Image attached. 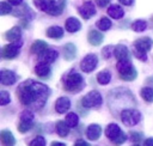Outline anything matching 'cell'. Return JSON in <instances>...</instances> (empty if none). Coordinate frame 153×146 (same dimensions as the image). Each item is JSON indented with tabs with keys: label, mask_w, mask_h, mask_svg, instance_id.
Masks as SVG:
<instances>
[{
	"label": "cell",
	"mask_w": 153,
	"mask_h": 146,
	"mask_svg": "<svg viewBox=\"0 0 153 146\" xmlns=\"http://www.w3.org/2000/svg\"><path fill=\"white\" fill-rule=\"evenodd\" d=\"M49 95H50V89L47 85L35 81L32 79L25 80L17 89V97L19 102L32 110L42 109Z\"/></svg>",
	"instance_id": "cell-1"
},
{
	"label": "cell",
	"mask_w": 153,
	"mask_h": 146,
	"mask_svg": "<svg viewBox=\"0 0 153 146\" xmlns=\"http://www.w3.org/2000/svg\"><path fill=\"white\" fill-rule=\"evenodd\" d=\"M62 86L63 90L71 93H76L84 87V79L80 73L72 69L62 77Z\"/></svg>",
	"instance_id": "cell-2"
},
{
	"label": "cell",
	"mask_w": 153,
	"mask_h": 146,
	"mask_svg": "<svg viewBox=\"0 0 153 146\" xmlns=\"http://www.w3.org/2000/svg\"><path fill=\"white\" fill-rule=\"evenodd\" d=\"M33 4L37 8L48 13L49 16H59L62 13L66 0H33Z\"/></svg>",
	"instance_id": "cell-3"
},
{
	"label": "cell",
	"mask_w": 153,
	"mask_h": 146,
	"mask_svg": "<svg viewBox=\"0 0 153 146\" xmlns=\"http://www.w3.org/2000/svg\"><path fill=\"white\" fill-rule=\"evenodd\" d=\"M140 120H141V114L135 109H123L121 111V121L128 127L137 124Z\"/></svg>",
	"instance_id": "cell-4"
},
{
	"label": "cell",
	"mask_w": 153,
	"mask_h": 146,
	"mask_svg": "<svg viewBox=\"0 0 153 146\" xmlns=\"http://www.w3.org/2000/svg\"><path fill=\"white\" fill-rule=\"evenodd\" d=\"M102 102H103V98L98 91H91L86 93L81 99V104L85 108H98L102 104Z\"/></svg>",
	"instance_id": "cell-5"
},
{
	"label": "cell",
	"mask_w": 153,
	"mask_h": 146,
	"mask_svg": "<svg viewBox=\"0 0 153 146\" xmlns=\"http://www.w3.org/2000/svg\"><path fill=\"white\" fill-rule=\"evenodd\" d=\"M33 126V114L29 110H25L20 115V122L18 124V130L20 133H25L30 130Z\"/></svg>",
	"instance_id": "cell-6"
},
{
	"label": "cell",
	"mask_w": 153,
	"mask_h": 146,
	"mask_svg": "<svg viewBox=\"0 0 153 146\" xmlns=\"http://www.w3.org/2000/svg\"><path fill=\"white\" fill-rule=\"evenodd\" d=\"M98 65V56L96 54H87L80 62V68L85 73L92 72Z\"/></svg>",
	"instance_id": "cell-7"
},
{
	"label": "cell",
	"mask_w": 153,
	"mask_h": 146,
	"mask_svg": "<svg viewBox=\"0 0 153 146\" xmlns=\"http://www.w3.org/2000/svg\"><path fill=\"white\" fill-rule=\"evenodd\" d=\"M152 45H153V41L149 37H141V38H137L134 41L135 50L141 51V53H147L148 50H151Z\"/></svg>",
	"instance_id": "cell-8"
},
{
	"label": "cell",
	"mask_w": 153,
	"mask_h": 146,
	"mask_svg": "<svg viewBox=\"0 0 153 146\" xmlns=\"http://www.w3.org/2000/svg\"><path fill=\"white\" fill-rule=\"evenodd\" d=\"M79 14L84 18V19H90L91 17H93L96 14V6L92 1H86L85 4H82L79 7Z\"/></svg>",
	"instance_id": "cell-9"
},
{
	"label": "cell",
	"mask_w": 153,
	"mask_h": 146,
	"mask_svg": "<svg viewBox=\"0 0 153 146\" xmlns=\"http://www.w3.org/2000/svg\"><path fill=\"white\" fill-rule=\"evenodd\" d=\"M19 48H20V44H18L17 42H11L10 44H7L2 48V57L4 59H14L19 53Z\"/></svg>",
	"instance_id": "cell-10"
},
{
	"label": "cell",
	"mask_w": 153,
	"mask_h": 146,
	"mask_svg": "<svg viewBox=\"0 0 153 146\" xmlns=\"http://www.w3.org/2000/svg\"><path fill=\"white\" fill-rule=\"evenodd\" d=\"M0 80H1V84L2 85H13L17 80V77L16 74L10 71V69H2L1 73H0Z\"/></svg>",
	"instance_id": "cell-11"
},
{
	"label": "cell",
	"mask_w": 153,
	"mask_h": 146,
	"mask_svg": "<svg viewBox=\"0 0 153 146\" xmlns=\"http://www.w3.org/2000/svg\"><path fill=\"white\" fill-rule=\"evenodd\" d=\"M100 134H102V127H100L99 124L92 123V124H90V126L87 127V129H86V136H87L88 140L94 141V140L99 139Z\"/></svg>",
	"instance_id": "cell-12"
},
{
	"label": "cell",
	"mask_w": 153,
	"mask_h": 146,
	"mask_svg": "<svg viewBox=\"0 0 153 146\" xmlns=\"http://www.w3.org/2000/svg\"><path fill=\"white\" fill-rule=\"evenodd\" d=\"M71 108V101L67 97H60L55 102V110L59 114H65Z\"/></svg>",
	"instance_id": "cell-13"
},
{
	"label": "cell",
	"mask_w": 153,
	"mask_h": 146,
	"mask_svg": "<svg viewBox=\"0 0 153 146\" xmlns=\"http://www.w3.org/2000/svg\"><path fill=\"white\" fill-rule=\"evenodd\" d=\"M57 57V51L54 49L48 48L47 50H44L43 53L39 54V61L41 62H45V63H51L56 60Z\"/></svg>",
	"instance_id": "cell-14"
},
{
	"label": "cell",
	"mask_w": 153,
	"mask_h": 146,
	"mask_svg": "<svg viewBox=\"0 0 153 146\" xmlns=\"http://www.w3.org/2000/svg\"><path fill=\"white\" fill-rule=\"evenodd\" d=\"M65 28H66V30H67L68 32H76V31L80 30L81 23H80L79 19H76V18H74V17H69V18H67L66 22H65Z\"/></svg>",
	"instance_id": "cell-15"
},
{
	"label": "cell",
	"mask_w": 153,
	"mask_h": 146,
	"mask_svg": "<svg viewBox=\"0 0 153 146\" xmlns=\"http://www.w3.org/2000/svg\"><path fill=\"white\" fill-rule=\"evenodd\" d=\"M114 55L115 57L118 60H126V59H130V54H129V50L126 45L123 44H117L114 49Z\"/></svg>",
	"instance_id": "cell-16"
},
{
	"label": "cell",
	"mask_w": 153,
	"mask_h": 146,
	"mask_svg": "<svg viewBox=\"0 0 153 146\" xmlns=\"http://www.w3.org/2000/svg\"><path fill=\"white\" fill-rule=\"evenodd\" d=\"M121 133H122V130H121V128H120L116 123H110V124H108L106 128H105V135H106V138L110 139L111 141H114Z\"/></svg>",
	"instance_id": "cell-17"
},
{
	"label": "cell",
	"mask_w": 153,
	"mask_h": 146,
	"mask_svg": "<svg viewBox=\"0 0 153 146\" xmlns=\"http://www.w3.org/2000/svg\"><path fill=\"white\" fill-rule=\"evenodd\" d=\"M103 39H104L103 34L97 30H91L87 35V41L91 45H99V44H102Z\"/></svg>",
	"instance_id": "cell-18"
},
{
	"label": "cell",
	"mask_w": 153,
	"mask_h": 146,
	"mask_svg": "<svg viewBox=\"0 0 153 146\" xmlns=\"http://www.w3.org/2000/svg\"><path fill=\"white\" fill-rule=\"evenodd\" d=\"M20 37H22V30L19 26H13L5 34V38L8 42H18L20 39Z\"/></svg>",
	"instance_id": "cell-19"
},
{
	"label": "cell",
	"mask_w": 153,
	"mask_h": 146,
	"mask_svg": "<svg viewBox=\"0 0 153 146\" xmlns=\"http://www.w3.org/2000/svg\"><path fill=\"white\" fill-rule=\"evenodd\" d=\"M35 73L39 77V78H47L49 77L50 74V66L49 63H45V62H41L37 63L35 66Z\"/></svg>",
	"instance_id": "cell-20"
},
{
	"label": "cell",
	"mask_w": 153,
	"mask_h": 146,
	"mask_svg": "<svg viewBox=\"0 0 153 146\" xmlns=\"http://www.w3.org/2000/svg\"><path fill=\"white\" fill-rule=\"evenodd\" d=\"M62 53H63V57L71 61L76 56V48L73 43H67L62 47Z\"/></svg>",
	"instance_id": "cell-21"
},
{
	"label": "cell",
	"mask_w": 153,
	"mask_h": 146,
	"mask_svg": "<svg viewBox=\"0 0 153 146\" xmlns=\"http://www.w3.org/2000/svg\"><path fill=\"white\" fill-rule=\"evenodd\" d=\"M108 14L114 19H121L124 16V11L120 5H111L108 8Z\"/></svg>",
	"instance_id": "cell-22"
},
{
	"label": "cell",
	"mask_w": 153,
	"mask_h": 146,
	"mask_svg": "<svg viewBox=\"0 0 153 146\" xmlns=\"http://www.w3.org/2000/svg\"><path fill=\"white\" fill-rule=\"evenodd\" d=\"M47 49H48V44L44 41H42V39L35 41L32 43V45H31V53L32 54H37V55H39L41 53H43Z\"/></svg>",
	"instance_id": "cell-23"
},
{
	"label": "cell",
	"mask_w": 153,
	"mask_h": 146,
	"mask_svg": "<svg viewBox=\"0 0 153 146\" xmlns=\"http://www.w3.org/2000/svg\"><path fill=\"white\" fill-rule=\"evenodd\" d=\"M69 128H71V127L66 123V121H57V122H56V126H55L56 133H57V135H60L61 138H65L66 135H68Z\"/></svg>",
	"instance_id": "cell-24"
},
{
	"label": "cell",
	"mask_w": 153,
	"mask_h": 146,
	"mask_svg": "<svg viewBox=\"0 0 153 146\" xmlns=\"http://www.w3.org/2000/svg\"><path fill=\"white\" fill-rule=\"evenodd\" d=\"M47 36L54 39H60L63 36V30L60 26H50L47 29Z\"/></svg>",
	"instance_id": "cell-25"
},
{
	"label": "cell",
	"mask_w": 153,
	"mask_h": 146,
	"mask_svg": "<svg viewBox=\"0 0 153 146\" xmlns=\"http://www.w3.org/2000/svg\"><path fill=\"white\" fill-rule=\"evenodd\" d=\"M0 139H1V144L2 145H14V142H16V139H14L13 134L10 130H6V129L1 130Z\"/></svg>",
	"instance_id": "cell-26"
},
{
	"label": "cell",
	"mask_w": 153,
	"mask_h": 146,
	"mask_svg": "<svg viewBox=\"0 0 153 146\" xmlns=\"http://www.w3.org/2000/svg\"><path fill=\"white\" fill-rule=\"evenodd\" d=\"M118 73H123V72H127L129 71L130 68H133V65H131V61L130 59H126V60H118L117 61V66H116Z\"/></svg>",
	"instance_id": "cell-27"
},
{
	"label": "cell",
	"mask_w": 153,
	"mask_h": 146,
	"mask_svg": "<svg viewBox=\"0 0 153 146\" xmlns=\"http://www.w3.org/2000/svg\"><path fill=\"white\" fill-rule=\"evenodd\" d=\"M110 80H111V74H110V72L106 71V69L99 72L98 75H97V81H98L100 85H106V84L110 83Z\"/></svg>",
	"instance_id": "cell-28"
},
{
	"label": "cell",
	"mask_w": 153,
	"mask_h": 146,
	"mask_svg": "<svg viewBox=\"0 0 153 146\" xmlns=\"http://www.w3.org/2000/svg\"><path fill=\"white\" fill-rule=\"evenodd\" d=\"M118 75H120V78H121L122 80L131 81V80H134V79L137 77V73H136V69L133 67V68H130V69H129V71H127V72L118 73Z\"/></svg>",
	"instance_id": "cell-29"
},
{
	"label": "cell",
	"mask_w": 153,
	"mask_h": 146,
	"mask_svg": "<svg viewBox=\"0 0 153 146\" xmlns=\"http://www.w3.org/2000/svg\"><path fill=\"white\" fill-rule=\"evenodd\" d=\"M65 121H66V123H67L71 128H73V127H76V126H78V123H79V116H78L75 112H68V114L66 115Z\"/></svg>",
	"instance_id": "cell-30"
},
{
	"label": "cell",
	"mask_w": 153,
	"mask_h": 146,
	"mask_svg": "<svg viewBox=\"0 0 153 146\" xmlns=\"http://www.w3.org/2000/svg\"><path fill=\"white\" fill-rule=\"evenodd\" d=\"M141 97L148 102V103H152L153 102V89L149 87V86H146L141 90Z\"/></svg>",
	"instance_id": "cell-31"
},
{
	"label": "cell",
	"mask_w": 153,
	"mask_h": 146,
	"mask_svg": "<svg viewBox=\"0 0 153 146\" xmlns=\"http://www.w3.org/2000/svg\"><path fill=\"white\" fill-rule=\"evenodd\" d=\"M111 20L109 19V18H106V17H103V18H100L99 20H98V23H97V26H98V29L99 30H102V31H106V30H109L110 28H111Z\"/></svg>",
	"instance_id": "cell-32"
},
{
	"label": "cell",
	"mask_w": 153,
	"mask_h": 146,
	"mask_svg": "<svg viewBox=\"0 0 153 146\" xmlns=\"http://www.w3.org/2000/svg\"><path fill=\"white\" fill-rule=\"evenodd\" d=\"M146 28H147V23H146L145 20H142V19H137V20H135V22L131 24V29H133L134 31H136V32H141V31H143Z\"/></svg>",
	"instance_id": "cell-33"
},
{
	"label": "cell",
	"mask_w": 153,
	"mask_h": 146,
	"mask_svg": "<svg viewBox=\"0 0 153 146\" xmlns=\"http://www.w3.org/2000/svg\"><path fill=\"white\" fill-rule=\"evenodd\" d=\"M129 138H130V140H131L133 144L139 145V144L141 142V140H142V134L139 133V132H131V133L129 134Z\"/></svg>",
	"instance_id": "cell-34"
},
{
	"label": "cell",
	"mask_w": 153,
	"mask_h": 146,
	"mask_svg": "<svg viewBox=\"0 0 153 146\" xmlns=\"http://www.w3.org/2000/svg\"><path fill=\"white\" fill-rule=\"evenodd\" d=\"M12 11L11 6H10V2H5V1H1L0 2V14L1 16H5V14H8L10 12Z\"/></svg>",
	"instance_id": "cell-35"
},
{
	"label": "cell",
	"mask_w": 153,
	"mask_h": 146,
	"mask_svg": "<svg viewBox=\"0 0 153 146\" xmlns=\"http://www.w3.org/2000/svg\"><path fill=\"white\" fill-rule=\"evenodd\" d=\"M10 101H11L10 93L7 91H1L0 92V104L1 105H6V104L10 103Z\"/></svg>",
	"instance_id": "cell-36"
},
{
	"label": "cell",
	"mask_w": 153,
	"mask_h": 146,
	"mask_svg": "<svg viewBox=\"0 0 153 146\" xmlns=\"http://www.w3.org/2000/svg\"><path fill=\"white\" fill-rule=\"evenodd\" d=\"M114 49H115V47H112V45H108V47L103 48V50H102L103 56H104L105 59L111 57V55H114Z\"/></svg>",
	"instance_id": "cell-37"
},
{
	"label": "cell",
	"mask_w": 153,
	"mask_h": 146,
	"mask_svg": "<svg viewBox=\"0 0 153 146\" xmlns=\"http://www.w3.org/2000/svg\"><path fill=\"white\" fill-rule=\"evenodd\" d=\"M31 146H44L45 145V140L43 136H36L31 142H30Z\"/></svg>",
	"instance_id": "cell-38"
},
{
	"label": "cell",
	"mask_w": 153,
	"mask_h": 146,
	"mask_svg": "<svg viewBox=\"0 0 153 146\" xmlns=\"http://www.w3.org/2000/svg\"><path fill=\"white\" fill-rule=\"evenodd\" d=\"M126 140H127V135H126V133H123V132H122V133H121V134H120V135H118V136H117L112 142H114V144H116V145H120V144H123Z\"/></svg>",
	"instance_id": "cell-39"
},
{
	"label": "cell",
	"mask_w": 153,
	"mask_h": 146,
	"mask_svg": "<svg viewBox=\"0 0 153 146\" xmlns=\"http://www.w3.org/2000/svg\"><path fill=\"white\" fill-rule=\"evenodd\" d=\"M133 54H134L139 60H141V61H146V60H147V55H146V53H141V51H137V50L134 49Z\"/></svg>",
	"instance_id": "cell-40"
},
{
	"label": "cell",
	"mask_w": 153,
	"mask_h": 146,
	"mask_svg": "<svg viewBox=\"0 0 153 146\" xmlns=\"http://www.w3.org/2000/svg\"><path fill=\"white\" fill-rule=\"evenodd\" d=\"M96 4L99 6V7H105L110 4V0H96Z\"/></svg>",
	"instance_id": "cell-41"
},
{
	"label": "cell",
	"mask_w": 153,
	"mask_h": 146,
	"mask_svg": "<svg viewBox=\"0 0 153 146\" xmlns=\"http://www.w3.org/2000/svg\"><path fill=\"white\" fill-rule=\"evenodd\" d=\"M74 145H75V146H87L88 144H87L86 141H84V140H81V139H79V140H76V141H74Z\"/></svg>",
	"instance_id": "cell-42"
},
{
	"label": "cell",
	"mask_w": 153,
	"mask_h": 146,
	"mask_svg": "<svg viewBox=\"0 0 153 146\" xmlns=\"http://www.w3.org/2000/svg\"><path fill=\"white\" fill-rule=\"evenodd\" d=\"M118 1H120V4H122L124 6H130L134 0H118Z\"/></svg>",
	"instance_id": "cell-43"
},
{
	"label": "cell",
	"mask_w": 153,
	"mask_h": 146,
	"mask_svg": "<svg viewBox=\"0 0 153 146\" xmlns=\"http://www.w3.org/2000/svg\"><path fill=\"white\" fill-rule=\"evenodd\" d=\"M143 144H145L146 146H153V138H148V139H146V140L143 141Z\"/></svg>",
	"instance_id": "cell-44"
},
{
	"label": "cell",
	"mask_w": 153,
	"mask_h": 146,
	"mask_svg": "<svg viewBox=\"0 0 153 146\" xmlns=\"http://www.w3.org/2000/svg\"><path fill=\"white\" fill-rule=\"evenodd\" d=\"M10 4H12V5H20L22 2H23V0H7Z\"/></svg>",
	"instance_id": "cell-45"
},
{
	"label": "cell",
	"mask_w": 153,
	"mask_h": 146,
	"mask_svg": "<svg viewBox=\"0 0 153 146\" xmlns=\"http://www.w3.org/2000/svg\"><path fill=\"white\" fill-rule=\"evenodd\" d=\"M51 145H53V146H65V144H62V142H56V141L51 142Z\"/></svg>",
	"instance_id": "cell-46"
}]
</instances>
